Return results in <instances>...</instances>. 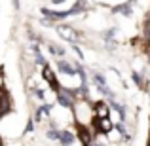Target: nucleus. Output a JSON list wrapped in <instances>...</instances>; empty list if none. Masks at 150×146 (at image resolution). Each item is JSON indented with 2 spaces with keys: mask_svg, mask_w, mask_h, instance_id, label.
<instances>
[{
  "mask_svg": "<svg viewBox=\"0 0 150 146\" xmlns=\"http://www.w3.org/2000/svg\"><path fill=\"white\" fill-rule=\"evenodd\" d=\"M72 112H74V116H76V125H91V121H95L93 104L88 99L76 101V104L72 106Z\"/></svg>",
  "mask_w": 150,
  "mask_h": 146,
  "instance_id": "obj_1",
  "label": "nucleus"
},
{
  "mask_svg": "<svg viewBox=\"0 0 150 146\" xmlns=\"http://www.w3.org/2000/svg\"><path fill=\"white\" fill-rule=\"evenodd\" d=\"M55 95H57V102L61 106H65V108H70L72 110V106L76 104V95H74V89H69L65 87V85H59L57 89H55Z\"/></svg>",
  "mask_w": 150,
  "mask_h": 146,
  "instance_id": "obj_2",
  "label": "nucleus"
},
{
  "mask_svg": "<svg viewBox=\"0 0 150 146\" xmlns=\"http://www.w3.org/2000/svg\"><path fill=\"white\" fill-rule=\"evenodd\" d=\"M55 30H57V34L63 38V40L70 42V44H76V42H80V32H78V30L74 29L72 25L61 23V25H55Z\"/></svg>",
  "mask_w": 150,
  "mask_h": 146,
  "instance_id": "obj_3",
  "label": "nucleus"
},
{
  "mask_svg": "<svg viewBox=\"0 0 150 146\" xmlns=\"http://www.w3.org/2000/svg\"><path fill=\"white\" fill-rule=\"evenodd\" d=\"M93 127H95L97 133L108 135V133L114 129V123L110 121V116H106V118H95V121H93Z\"/></svg>",
  "mask_w": 150,
  "mask_h": 146,
  "instance_id": "obj_4",
  "label": "nucleus"
},
{
  "mask_svg": "<svg viewBox=\"0 0 150 146\" xmlns=\"http://www.w3.org/2000/svg\"><path fill=\"white\" fill-rule=\"evenodd\" d=\"M42 78H44V80L51 85V89H53V91L59 87V82H57V78H55V72L50 68V65H44V66H42Z\"/></svg>",
  "mask_w": 150,
  "mask_h": 146,
  "instance_id": "obj_5",
  "label": "nucleus"
},
{
  "mask_svg": "<svg viewBox=\"0 0 150 146\" xmlns=\"http://www.w3.org/2000/svg\"><path fill=\"white\" fill-rule=\"evenodd\" d=\"M57 70L61 74H65V76H74V74H76V65L69 63L67 59H59L57 61Z\"/></svg>",
  "mask_w": 150,
  "mask_h": 146,
  "instance_id": "obj_6",
  "label": "nucleus"
},
{
  "mask_svg": "<svg viewBox=\"0 0 150 146\" xmlns=\"http://www.w3.org/2000/svg\"><path fill=\"white\" fill-rule=\"evenodd\" d=\"M112 13H118V15H124V17H131L133 15V2L127 0L124 4H118V6L112 8Z\"/></svg>",
  "mask_w": 150,
  "mask_h": 146,
  "instance_id": "obj_7",
  "label": "nucleus"
},
{
  "mask_svg": "<svg viewBox=\"0 0 150 146\" xmlns=\"http://www.w3.org/2000/svg\"><path fill=\"white\" fill-rule=\"evenodd\" d=\"M8 112H11V99L6 91H0V118H4Z\"/></svg>",
  "mask_w": 150,
  "mask_h": 146,
  "instance_id": "obj_8",
  "label": "nucleus"
},
{
  "mask_svg": "<svg viewBox=\"0 0 150 146\" xmlns=\"http://www.w3.org/2000/svg\"><path fill=\"white\" fill-rule=\"evenodd\" d=\"M110 104L106 101H99V102H95L93 104V112H95V118H106V116H110Z\"/></svg>",
  "mask_w": 150,
  "mask_h": 146,
  "instance_id": "obj_9",
  "label": "nucleus"
},
{
  "mask_svg": "<svg viewBox=\"0 0 150 146\" xmlns=\"http://www.w3.org/2000/svg\"><path fill=\"white\" fill-rule=\"evenodd\" d=\"M74 140H76V135H74L72 131H69V129H61V133H59V140L57 142L69 146V144H74Z\"/></svg>",
  "mask_w": 150,
  "mask_h": 146,
  "instance_id": "obj_10",
  "label": "nucleus"
},
{
  "mask_svg": "<svg viewBox=\"0 0 150 146\" xmlns=\"http://www.w3.org/2000/svg\"><path fill=\"white\" fill-rule=\"evenodd\" d=\"M51 108H53L51 104H42L40 108H38L36 112H34V121L38 123V121H42V120H46V118H50Z\"/></svg>",
  "mask_w": 150,
  "mask_h": 146,
  "instance_id": "obj_11",
  "label": "nucleus"
},
{
  "mask_svg": "<svg viewBox=\"0 0 150 146\" xmlns=\"http://www.w3.org/2000/svg\"><path fill=\"white\" fill-rule=\"evenodd\" d=\"M108 104H110V108H112V110H116V112L120 114V121H125V118H127V110H125V106H122L120 102L114 101V99H110Z\"/></svg>",
  "mask_w": 150,
  "mask_h": 146,
  "instance_id": "obj_12",
  "label": "nucleus"
},
{
  "mask_svg": "<svg viewBox=\"0 0 150 146\" xmlns=\"http://www.w3.org/2000/svg\"><path fill=\"white\" fill-rule=\"evenodd\" d=\"M131 78H133V82H135V85L139 89H146L148 87V82H146V78H144L143 72H133Z\"/></svg>",
  "mask_w": 150,
  "mask_h": 146,
  "instance_id": "obj_13",
  "label": "nucleus"
},
{
  "mask_svg": "<svg viewBox=\"0 0 150 146\" xmlns=\"http://www.w3.org/2000/svg\"><path fill=\"white\" fill-rule=\"evenodd\" d=\"M114 129H116V131L120 133V137L125 140V142H129V140H131V135H129V131H127V127H125V123H124V121L116 123V125H114Z\"/></svg>",
  "mask_w": 150,
  "mask_h": 146,
  "instance_id": "obj_14",
  "label": "nucleus"
},
{
  "mask_svg": "<svg viewBox=\"0 0 150 146\" xmlns=\"http://www.w3.org/2000/svg\"><path fill=\"white\" fill-rule=\"evenodd\" d=\"M33 51H34V63H36L38 66L48 65V63H46V59H44V55L40 53V46H38V44H33Z\"/></svg>",
  "mask_w": 150,
  "mask_h": 146,
  "instance_id": "obj_15",
  "label": "nucleus"
},
{
  "mask_svg": "<svg viewBox=\"0 0 150 146\" xmlns=\"http://www.w3.org/2000/svg\"><path fill=\"white\" fill-rule=\"evenodd\" d=\"M48 49H50L53 55H57V57H65V49H63L61 46L53 44V42H48Z\"/></svg>",
  "mask_w": 150,
  "mask_h": 146,
  "instance_id": "obj_16",
  "label": "nucleus"
},
{
  "mask_svg": "<svg viewBox=\"0 0 150 146\" xmlns=\"http://www.w3.org/2000/svg\"><path fill=\"white\" fill-rule=\"evenodd\" d=\"M34 123H36V121H34L33 118H30V120L27 121V127H25V131H23V133H25V135H29L30 131H34Z\"/></svg>",
  "mask_w": 150,
  "mask_h": 146,
  "instance_id": "obj_17",
  "label": "nucleus"
},
{
  "mask_svg": "<svg viewBox=\"0 0 150 146\" xmlns=\"http://www.w3.org/2000/svg\"><path fill=\"white\" fill-rule=\"evenodd\" d=\"M114 32H116V29H108L105 34H103V38H105V42H108V40H114Z\"/></svg>",
  "mask_w": 150,
  "mask_h": 146,
  "instance_id": "obj_18",
  "label": "nucleus"
},
{
  "mask_svg": "<svg viewBox=\"0 0 150 146\" xmlns=\"http://www.w3.org/2000/svg\"><path fill=\"white\" fill-rule=\"evenodd\" d=\"M63 2H67V0H51V4H55V6H57V4H63Z\"/></svg>",
  "mask_w": 150,
  "mask_h": 146,
  "instance_id": "obj_19",
  "label": "nucleus"
},
{
  "mask_svg": "<svg viewBox=\"0 0 150 146\" xmlns=\"http://www.w3.org/2000/svg\"><path fill=\"white\" fill-rule=\"evenodd\" d=\"M13 8H15V10L19 8V0H13Z\"/></svg>",
  "mask_w": 150,
  "mask_h": 146,
  "instance_id": "obj_20",
  "label": "nucleus"
},
{
  "mask_svg": "<svg viewBox=\"0 0 150 146\" xmlns=\"http://www.w3.org/2000/svg\"><path fill=\"white\" fill-rule=\"evenodd\" d=\"M148 144H150V140H148Z\"/></svg>",
  "mask_w": 150,
  "mask_h": 146,
  "instance_id": "obj_21",
  "label": "nucleus"
}]
</instances>
